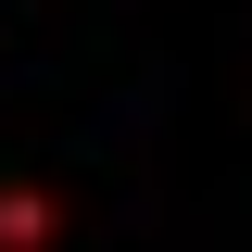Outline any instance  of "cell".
<instances>
[{
	"instance_id": "obj_1",
	"label": "cell",
	"mask_w": 252,
	"mask_h": 252,
	"mask_svg": "<svg viewBox=\"0 0 252 252\" xmlns=\"http://www.w3.org/2000/svg\"><path fill=\"white\" fill-rule=\"evenodd\" d=\"M51 240H63V202L13 177V189H0V252H51Z\"/></svg>"
}]
</instances>
